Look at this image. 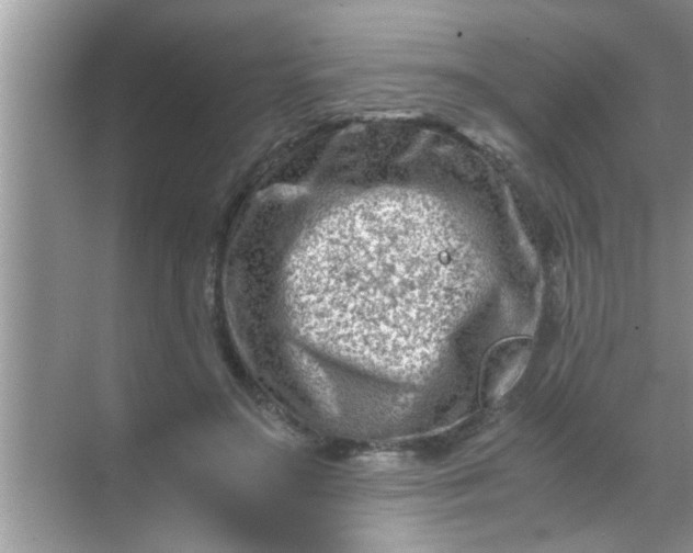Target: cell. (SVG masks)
Masks as SVG:
<instances>
[{
	"instance_id": "obj_1",
	"label": "cell",
	"mask_w": 693,
	"mask_h": 553,
	"mask_svg": "<svg viewBox=\"0 0 693 553\" xmlns=\"http://www.w3.org/2000/svg\"><path fill=\"white\" fill-rule=\"evenodd\" d=\"M453 224L434 199L410 191L329 213L288 266V294L306 330L338 349L367 350L376 365L425 368L443 311L478 280V261Z\"/></svg>"
}]
</instances>
